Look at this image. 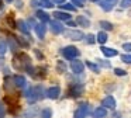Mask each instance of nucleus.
<instances>
[{
    "instance_id": "nucleus-16",
    "label": "nucleus",
    "mask_w": 131,
    "mask_h": 118,
    "mask_svg": "<svg viewBox=\"0 0 131 118\" xmlns=\"http://www.w3.org/2000/svg\"><path fill=\"white\" fill-rule=\"evenodd\" d=\"M76 24L80 25V27H83V28L90 27V21H89V18H86V17H83V16H79L76 18Z\"/></svg>"
},
{
    "instance_id": "nucleus-13",
    "label": "nucleus",
    "mask_w": 131,
    "mask_h": 118,
    "mask_svg": "<svg viewBox=\"0 0 131 118\" xmlns=\"http://www.w3.org/2000/svg\"><path fill=\"white\" fill-rule=\"evenodd\" d=\"M34 28H35V34H37L38 38L44 39V37H45V25L44 24H37Z\"/></svg>"
},
{
    "instance_id": "nucleus-41",
    "label": "nucleus",
    "mask_w": 131,
    "mask_h": 118,
    "mask_svg": "<svg viewBox=\"0 0 131 118\" xmlns=\"http://www.w3.org/2000/svg\"><path fill=\"white\" fill-rule=\"evenodd\" d=\"M106 2H113V0H106Z\"/></svg>"
},
{
    "instance_id": "nucleus-4",
    "label": "nucleus",
    "mask_w": 131,
    "mask_h": 118,
    "mask_svg": "<svg viewBox=\"0 0 131 118\" xmlns=\"http://www.w3.org/2000/svg\"><path fill=\"white\" fill-rule=\"evenodd\" d=\"M89 114V105L88 103H82L79 107H78V110L75 111L73 114V118H86V115Z\"/></svg>"
},
{
    "instance_id": "nucleus-34",
    "label": "nucleus",
    "mask_w": 131,
    "mask_h": 118,
    "mask_svg": "<svg viewBox=\"0 0 131 118\" xmlns=\"http://www.w3.org/2000/svg\"><path fill=\"white\" fill-rule=\"evenodd\" d=\"M123 49H124L125 52H131V42H125V44H123Z\"/></svg>"
},
{
    "instance_id": "nucleus-18",
    "label": "nucleus",
    "mask_w": 131,
    "mask_h": 118,
    "mask_svg": "<svg viewBox=\"0 0 131 118\" xmlns=\"http://www.w3.org/2000/svg\"><path fill=\"white\" fill-rule=\"evenodd\" d=\"M106 114H107V111H106V107H100V108H96L93 111V118H104Z\"/></svg>"
},
{
    "instance_id": "nucleus-27",
    "label": "nucleus",
    "mask_w": 131,
    "mask_h": 118,
    "mask_svg": "<svg viewBox=\"0 0 131 118\" xmlns=\"http://www.w3.org/2000/svg\"><path fill=\"white\" fill-rule=\"evenodd\" d=\"M121 61L124 62V63H130L131 65V53H125V55H123Z\"/></svg>"
},
{
    "instance_id": "nucleus-36",
    "label": "nucleus",
    "mask_w": 131,
    "mask_h": 118,
    "mask_svg": "<svg viewBox=\"0 0 131 118\" xmlns=\"http://www.w3.org/2000/svg\"><path fill=\"white\" fill-rule=\"evenodd\" d=\"M34 52H35V55H37V58H38V59H42V55L40 53V51H38V49H35Z\"/></svg>"
},
{
    "instance_id": "nucleus-30",
    "label": "nucleus",
    "mask_w": 131,
    "mask_h": 118,
    "mask_svg": "<svg viewBox=\"0 0 131 118\" xmlns=\"http://www.w3.org/2000/svg\"><path fill=\"white\" fill-rule=\"evenodd\" d=\"M41 6H45V7L51 8V7H54V3L49 2V0H41Z\"/></svg>"
},
{
    "instance_id": "nucleus-9",
    "label": "nucleus",
    "mask_w": 131,
    "mask_h": 118,
    "mask_svg": "<svg viewBox=\"0 0 131 118\" xmlns=\"http://www.w3.org/2000/svg\"><path fill=\"white\" fill-rule=\"evenodd\" d=\"M13 81H14V86L18 87V89H24L26 87V77L23 75H16L13 77Z\"/></svg>"
},
{
    "instance_id": "nucleus-15",
    "label": "nucleus",
    "mask_w": 131,
    "mask_h": 118,
    "mask_svg": "<svg viewBox=\"0 0 131 118\" xmlns=\"http://www.w3.org/2000/svg\"><path fill=\"white\" fill-rule=\"evenodd\" d=\"M54 17H55V18H58V20H62V21H69V20L72 18L71 14L63 13V11H55V13H54Z\"/></svg>"
},
{
    "instance_id": "nucleus-29",
    "label": "nucleus",
    "mask_w": 131,
    "mask_h": 118,
    "mask_svg": "<svg viewBox=\"0 0 131 118\" xmlns=\"http://www.w3.org/2000/svg\"><path fill=\"white\" fill-rule=\"evenodd\" d=\"M120 6H121L123 8H128V7H131V0H121Z\"/></svg>"
},
{
    "instance_id": "nucleus-22",
    "label": "nucleus",
    "mask_w": 131,
    "mask_h": 118,
    "mask_svg": "<svg viewBox=\"0 0 131 118\" xmlns=\"http://www.w3.org/2000/svg\"><path fill=\"white\" fill-rule=\"evenodd\" d=\"M100 7H102L104 11H110L111 8H113V4H111L110 2H106V0H104V2L100 3Z\"/></svg>"
},
{
    "instance_id": "nucleus-35",
    "label": "nucleus",
    "mask_w": 131,
    "mask_h": 118,
    "mask_svg": "<svg viewBox=\"0 0 131 118\" xmlns=\"http://www.w3.org/2000/svg\"><path fill=\"white\" fill-rule=\"evenodd\" d=\"M76 7H83V0H71Z\"/></svg>"
},
{
    "instance_id": "nucleus-20",
    "label": "nucleus",
    "mask_w": 131,
    "mask_h": 118,
    "mask_svg": "<svg viewBox=\"0 0 131 118\" xmlns=\"http://www.w3.org/2000/svg\"><path fill=\"white\" fill-rule=\"evenodd\" d=\"M97 42H99V44H106V42H107V34L104 32V31H100L99 34H97Z\"/></svg>"
},
{
    "instance_id": "nucleus-26",
    "label": "nucleus",
    "mask_w": 131,
    "mask_h": 118,
    "mask_svg": "<svg viewBox=\"0 0 131 118\" xmlns=\"http://www.w3.org/2000/svg\"><path fill=\"white\" fill-rule=\"evenodd\" d=\"M85 63L88 65V67H89L90 70H93L94 73H99V67H97L94 63H92V62H89V61H88V62H85Z\"/></svg>"
},
{
    "instance_id": "nucleus-37",
    "label": "nucleus",
    "mask_w": 131,
    "mask_h": 118,
    "mask_svg": "<svg viewBox=\"0 0 131 118\" xmlns=\"http://www.w3.org/2000/svg\"><path fill=\"white\" fill-rule=\"evenodd\" d=\"M4 115V111H3V107H2V104H0V117H3Z\"/></svg>"
},
{
    "instance_id": "nucleus-24",
    "label": "nucleus",
    "mask_w": 131,
    "mask_h": 118,
    "mask_svg": "<svg viewBox=\"0 0 131 118\" xmlns=\"http://www.w3.org/2000/svg\"><path fill=\"white\" fill-rule=\"evenodd\" d=\"M100 27H102L103 30H107V31L113 30V24L108 22V21H100Z\"/></svg>"
},
{
    "instance_id": "nucleus-3",
    "label": "nucleus",
    "mask_w": 131,
    "mask_h": 118,
    "mask_svg": "<svg viewBox=\"0 0 131 118\" xmlns=\"http://www.w3.org/2000/svg\"><path fill=\"white\" fill-rule=\"evenodd\" d=\"M61 53L63 55V58L68 59V61H73L75 58H78L79 56V49H78L76 46H73V45H69V46H65L61 49Z\"/></svg>"
},
{
    "instance_id": "nucleus-23",
    "label": "nucleus",
    "mask_w": 131,
    "mask_h": 118,
    "mask_svg": "<svg viewBox=\"0 0 131 118\" xmlns=\"http://www.w3.org/2000/svg\"><path fill=\"white\" fill-rule=\"evenodd\" d=\"M61 8H62V10H68V11H75L76 10V6H75L73 3H68V4H62Z\"/></svg>"
},
{
    "instance_id": "nucleus-7",
    "label": "nucleus",
    "mask_w": 131,
    "mask_h": 118,
    "mask_svg": "<svg viewBox=\"0 0 131 118\" xmlns=\"http://www.w3.org/2000/svg\"><path fill=\"white\" fill-rule=\"evenodd\" d=\"M71 69L73 73H82L83 70H85V63L80 62V61H75L73 59V61L71 62Z\"/></svg>"
},
{
    "instance_id": "nucleus-25",
    "label": "nucleus",
    "mask_w": 131,
    "mask_h": 118,
    "mask_svg": "<svg viewBox=\"0 0 131 118\" xmlns=\"http://www.w3.org/2000/svg\"><path fill=\"white\" fill-rule=\"evenodd\" d=\"M57 69H58V72H59V73H63V72H65V69H66V65L63 63L62 61H58L57 62Z\"/></svg>"
},
{
    "instance_id": "nucleus-1",
    "label": "nucleus",
    "mask_w": 131,
    "mask_h": 118,
    "mask_svg": "<svg viewBox=\"0 0 131 118\" xmlns=\"http://www.w3.org/2000/svg\"><path fill=\"white\" fill-rule=\"evenodd\" d=\"M31 65V59L26 55V53H17L13 59V66L18 70H27V67Z\"/></svg>"
},
{
    "instance_id": "nucleus-2",
    "label": "nucleus",
    "mask_w": 131,
    "mask_h": 118,
    "mask_svg": "<svg viewBox=\"0 0 131 118\" xmlns=\"http://www.w3.org/2000/svg\"><path fill=\"white\" fill-rule=\"evenodd\" d=\"M44 96H45V93H44V87L42 86L31 87V89L27 91V101H28L30 104H32V103H35V101L44 98Z\"/></svg>"
},
{
    "instance_id": "nucleus-42",
    "label": "nucleus",
    "mask_w": 131,
    "mask_h": 118,
    "mask_svg": "<svg viewBox=\"0 0 131 118\" xmlns=\"http://www.w3.org/2000/svg\"><path fill=\"white\" fill-rule=\"evenodd\" d=\"M0 7H2V0H0Z\"/></svg>"
},
{
    "instance_id": "nucleus-39",
    "label": "nucleus",
    "mask_w": 131,
    "mask_h": 118,
    "mask_svg": "<svg viewBox=\"0 0 131 118\" xmlns=\"http://www.w3.org/2000/svg\"><path fill=\"white\" fill-rule=\"evenodd\" d=\"M17 7L21 8V2H20V0H17Z\"/></svg>"
},
{
    "instance_id": "nucleus-5",
    "label": "nucleus",
    "mask_w": 131,
    "mask_h": 118,
    "mask_svg": "<svg viewBox=\"0 0 131 118\" xmlns=\"http://www.w3.org/2000/svg\"><path fill=\"white\" fill-rule=\"evenodd\" d=\"M49 28H51V31L54 34H57V35H59V34L63 32V25L61 24L59 20H54V21H49Z\"/></svg>"
},
{
    "instance_id": "nucleus-12",
    "label": "nucleus",
    "mask_w": 131,
    "mask_h": 118,
    "mask_svg": "<svg viewBox=\"0 0 131 118\" xmlns=\"http://www.w3.org/2000/svg\"><path fill=\"white\" fill-rule=\"evenodd\" d=\"M100 51L103 52V55L107 56V58H113V56H117V51L113 49V48H107V46H102L100 48Z\"/></svg>"
},
{
    "instance_id": "nucleus-8",
    "label": "nucleus",
    "mask_w": 131,
    "mask_h": 118,
    "mask_svg": "<svg viewBox=\"0 0 131 118\" xmlns=\"http://www.w3.org/2000/svg\"><path fill=\"white\" fill-rule=\"evenodd\" d=\"M59 93H61L59 86H52V87H49V89L47 90V97L51 98V100H55V98L59 96Z\"/></svg>"
},
{
    "instance_id": "nucleus-10",
    "label": "nucleus",
    "mask_w": 131,
    "mask_h": 118,
    "mask_svg": "<svg viewBox=\"0 0 131 118\" xmlns=\"http://www.w3.org/2000/svg\"><path fill=\"white\" fill-rule=\"evenodd\" d=\"M83 91V87L79 86V84H75V86H71V89H69V96L71 97H79L80 94H82Z\"/></svg>"
},
{
    "instance_id": "nucleus-21",
    "label": "nucleus",
    "mask_w": 131,
    "mask_h": 118,
    "mask_svg": "<svg viewBox=\"0 0 131 118\" xmlns=\"http://www.w3.org/2000/svg\"><path fill=\"white\" fill-rule=\"evenodd\" d=\"M41 118H52V110L49 107H45L41 111Z\"/></svg>"
},
{
    "instance_id": "nucleus-32",
    "label": "nucleus",
    "mask_w": 131,
    "mask_h": 118,
    "mask_svg": "<svg viewBox=\"0 0 131 118\" xmlns=\"http://www.w3.org/2000/svg\"><path fill=\"white\" fill-rule=\"evenodd\" d=\"M114 73H116L117 76H125V75H127V72H125V70L118 69V67H116V69H114Z\"/></svg>"
},
{
    "instance_id": "nucleus-28",
    "label": "nucleus",
    "mask_w": 131,
    "mask_h": 118,
    "mask_svg": "<svg viewBox=\"0 0 131 118\" xmlns=\"http://www.w3.org/2000/svg\"><path fill=\"white\" fill-rule=\"evenodd\" d=\"M6 49H7V46H6V42L0 39V55H4V53H6Z\"/></svg>"
},
{
    "instance_id": "nucleus-19",
    "label": "nucleus",
    "mask_w": 131,
    "mask_h": 118,
    "mask_svg": "<svg viewBox=\"0 0 131 118\" xmlns=\"http://www.w3.org/2000/svg\"><path fill=\"white\" fill-rule=\"evenodd\" d=\"M17 28H18V30H20L23 34H27V35H28V27H27L26 21H23V20H20V21L17 22Z\"/></svg>"
},
{
    "instance_id": "nucleus-40",
    "label": "nucleus",
    "mask_w": 131,
    "mask_h": 118,
    "mask_svg": "<svg viewBox=\"0 0 131 118\" xmlns=\"http://www.w3.org/2000/svg\"><path fill=\"white\" fill-rule=\"evenodd\" d=\"M7 3H12V2H14V0H6Z\"/></svg>"
},
{
    "instance_id": "nucleus-31",
    "label": "nucleus",
    "mask_w": 131,
    "mask_h": 118,
    "mask_svg": "<svg viewBox=\"0 0 131 118\" xmlns=\"http://www.w3.org/2000/svg\"><path fill=\"white\" fill-rule=\"evenodd\" d=\"M7 22H9V25H10L12 28H16V27H17V24H16L14 20H13V16H9V17H7Z\"/></svg>"
},
{
    "instance_id": "nucleus-14",
    "label": "nucleus",
    "mask_w": 131,
    "mask_h": 118,
    "mask_svg": "<svg viewBox=\"0 0 131 118\" xmlns=\"http://www.w3.org/2000/svg\"><path fill=\"white\" fill-rule=\"evenodd\" d=\"M38 115H41L40 110H38L37 107H34V108H30L28 111L24 114V117L26 118H38Z\"/></svg>"
},
{
    "instance_id": "nucleus-43",
    "label": "nucleus",
    "mask_w": 131,
    "mask_h": 118,
    "mask_svg": "<svg viewBox=\"0 0 131 118\" xmlns=\"http://www.w3.org/2000/svg\"><path fill=\"white\" fill-rule=\"evenodd\" d=\"M90 2H97V0H90Z\"/></svg>"
},
{
    "instance_id": "nucleus-11",
    "label": "nucleus",
    "mask_w": 131,
    "mask_h": 118,
    "mask_svg": "<svg viewBox=\"0 0 131 118\" xmlns=\"http://www.w3.org/2000/svg\"><path fill=\"white\" fill-rule=\"evenodd\" d=\"M102 105L106 107V108H116V100H114V97H111V96L104 97L102 100Z\"/></svg>"
},
{
    "instance_id": "nucleus-38",
    "label": "nucleus",
    "mask_w": 131,
    "mask_h": 118,
    "mask_svg": "<svg viewBox=\"0 0 131 118\" xmlns=\"http://www.w3.org/2000/svg\"><path fill=\"white\" fill-rule=\"evenodd\" d=\"M55 3H58V4H63V2H65V0H54Z\"/></svg>"
},
{
    "instance_id": "nucleus-17",
    "label": "nucleus",
    "mask_w": 131,
    "mask_h": 118,
    "mask_svg": "<svg viewBox=\"0 0 131 118\" xmlns=\"http://www.w3.org/2000/svg\"><path fill=\"white\" fill-rule=\"evenodd\" d=\"M35 17H37V18H40L42 22L49 21V14L45 13L44 10H37V13H35Z\"/></svg>"
},
{
    "instance_id": "nucleus-6",
    "label": "nucleus",
    "mask_w": 131,
    "mask_h": 118,
    "mask_svg": "<svg viewBox=\"0 0 131 118\" xmlns=\"http://www.w3.org/2000/svg\"><path fill=\"white\" fill-rule=\"evenodd\" d=\"M65 35L68 37L69 39H72V41H80V39L83 38V32L79 30H68L65 32Z\"/></svg>"
},
{
    "instance_id": "nucleus-33",
    "label": "nucleus",
    "mask_w": 131,
    "mask_h": 118,
    "mask_svg": "<svg viewBox=\"0 0 131 118\" xmlns=\"http://www.w3.org/2000/svg\"><path fill=\"white\" fill-rule=\"evenodd\" d=\"M86 42H88V44H94V42H96V41H94V35H92V34H89V35L88 37H86Z\"/></svg>"
}]
</instances>
